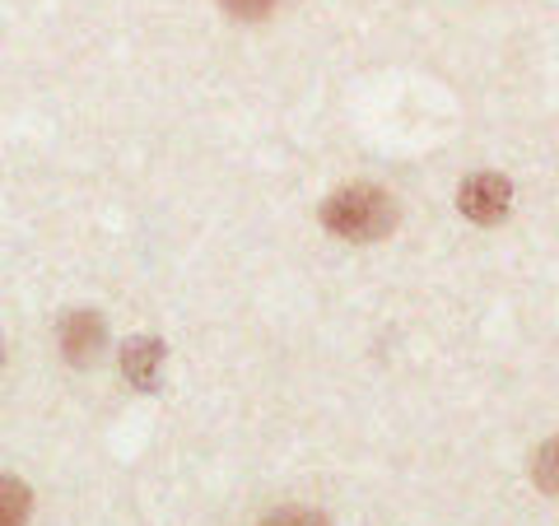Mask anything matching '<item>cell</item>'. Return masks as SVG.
Wrapping results in <instances>:
<instances>
[{
    "label": "cell",
    "mask_w": 559,
    "mask_h": 526,
    "mask_svg": "<svg viewBox=\"0 0 559 526\" xmlns=\"http://www.w3.org/2000/svg\"><path fill=\"white\" fill-rule=\"evenodd\" d=\"M322 224L345 242H378L396 229V201L369 182L341 187L336 196L322 205Z\"/></svg>",
    "instance_id": "obj_1"
},
{
    "label": "cell",
    "mask_w": 559,
    "mask_h": 526,
    "mask_svg": "<svg viewBox=\"0 0 559 526\" xmlns=\"http://www.w3.org/2000/svg\"><path fill=\"white\" fill-rule=\"evenodd\" d=\"M457 205L471 224H499L513 205V187H509V178H499V172H476V178L462 182Z\"/></svg>",
    "instance_id": "obj_2"
},
{
    "label": "cell",
    "mask_w": 559,
    "mask_h": 526,
    "mask_svg": "<svg viewBox=\"0 0 559 526\" xmlns=\"http://www.w3.org/2000/svg\"><path fill=\"white\" fill-rule=\"evenodd\" d=\"M103 318L98 312H75V318H66V326H61V355L75 363V368H84V363H94L98 359V349H103Z\"/></svg>",
    "instance_id": "obj_3"
},
{
    "label": "cell",
    "mask_w": 559,
    "mask_h": 526,
    "mask_svg": "<svg viewBox=\"0 0 559 526\" xmlns=\"http://www.w3.org/2000/svg\"><path fill=\"white\" fill-rule=\"evenodd\" d=\"M164 368V340L159 336H135L121 349V373H127L131 387H154Z\"/></svg>",
    "instance_id": "obj_4"
},
{
    "label": "cell",
    "mask_w": 559,
    "mask_h": 526,
    "mask_svg": "<svg viewBox=\"0 0 559 526\" xmlns=\"http://www.w3.org/2000/svg\"><path fill=\"white\" fill-rule=\"evenodd\" d=\"M28 513H33L28 485L14 476H0V526H28Z\"/></svg>",
    "instance_id": "obj_5"
},
{
    "label": "cell",
    "mask_w": 559,
    "mask_h": 526,
    "mask_svg": "<svg viewBox=\"0 0 559 526\" xmlns=\"http://www.w3.org/2000/svg\"><path fill=\"white\" fill-rule=\"evenodd\" d=\"M532 480L546 489V494H559V438L540 443V452L532 457Z\"/></svg>",
    "instance_id": "obj_6"
},
{
    "label": "cell",
    "mask_w": 559,
    "mask_h": 526,
    "mask_svg": "<svg viewBox=\"0 0 559 526\" xmlns=\"http://www.w3.org/2000/svg\"><path fill=\"white\" fill-rule=\"evenodd\" d=\"M261 526H331V522L322 513H312V507H280Z\"/></svg>",
    "instance_id": "obj_7"
},
{
    "label": "cell",
    "mask_w": 559,
    "mask_h": 526,
    "mask_svg": "<svg viewBox=\"0 0 559 526\" xmlns=\"http://www.w3.org/2000/svg\"><path fill=\"white\" fill-rule=\"evenodd\" d=\"M224 10L238 14V20H266L275 10V0H224Z\"/></svg>",
    "instance_id": "obj_8"
}]
</instances>
